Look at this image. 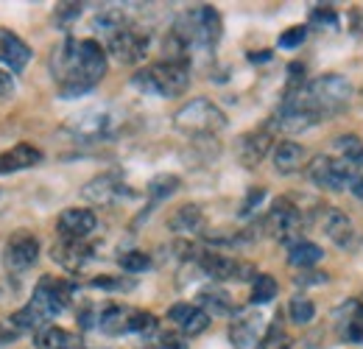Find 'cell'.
<instances>
[{
    "label": "cell",
    "mask_w": 363,
    "mask_h": 349,
    "mask_svg": "<svg viewBox=\"0 0 363 349\" xmlns=\"http://www.w3.org/2000/svg\"><path fill=\"white\" fill-rule=\"evenodd\" d=\"M199 307H204L210 316H229L235 313V302L221 288H204L199 291Z\"/></svg>",
    "instance_id": "30"
},
{
    "label": "cell",
    "mask_w": 363,
    "mask_h": 349,
    "mask_svg": "<svg viewBox=\"0 0 363 349\" xmlns=\"http://www.w3.org/2000/svg\"><path fill=\"white\" fill-rule=\"evenodd\" d=\"M302 165H305V148L299 143L282 140L274 148V168H277V174H296Z\"/></svg>",
    "instance_id": "24"
},
{
    "label": "cell",
    "mask_w": 363,
    "mask_h": 349,
    "mask_svg": "<svg viewBox=\"0 0 363 349\" xmlns=\"http://www.w3.org/2000/svg\"><path fill=\"white\" fill-rule=\"evenodd\" d=\"M14 92V76H9V70H0V98H9Z\"/></svg>",
    "instance_id": "43"
},
{
    "label": "cell",
    "mask_w": 363,
    "mask_h": 349,
    "mask_svg": "<svg viewBox=\"0 0 363 349\" xmlns=\"http://www.w3.org/2000/svg\"><path fill=\"white\" fill-rule=\"evenodd\" d=\"M302 95L308 98V104L313 106V112H316L318 118H324V115L341 112L350 104L352 84L344 76H338V73H327V76H318L313 82H308L302 87Z\"/></svg>",
    "instance_id": "5"
},
{
    "label": "cell",
    "mask_w": 363,
    "mask_h": 349,
    "mask_svg": "<svg viewBox=\"0 0 363 349\" xmlns=\"http://www.w3.org/2000/svg\"><path fill=\"white\" fill-rule=\"evenodd\" d=\"M82 196L90 201V204H98V207H109V204H118L121 199L132 196L126 182L118 174H101L90 179L84 187H82Z\"/></svg>",
    "instance_id": "14"
},
{
    "label": "cell",
    "mask_w": 363,
    "mask_h": 349,
    "mask_svg": "<svg viewBox=\"0 0 363 349\" xmlns=\"http://www.w3.org/2000/svg\"><path fill=\"white\" fill-rule=\"evenodd\" d=\"M341 318H338V333L344 341L350 344H363V302H347L341 307Z\"/></svg>",
    "instance_id": "22"
},
{
    "label": "cell",
    "mask_w": 363,
    "mask_h": 349,
    "mask_svg": "<svg viewBox=\"0 0 363 349\" xmlns=\"http://www.w3.org/2000/svg\"><path fill=\"white\" fill-rule=\"evenodd\" d=\"M333 151H335L333 157H338V160L355 165L358 171L363 168V140L358 134H341V137H335Z\"/></svg>",
    "instance_id": "28"
},
{
    "label": "cell",
    "mask_w": 363,
    "mask_h": 349,
    "mask_svg": "<svg viewBox=\"0 0 363 349\" xmlns=\"http://www.w3.org/2000/svg\"><path fill=\"white\" fill-rule=\"evenodd\" d=\"M20 333L11 327V321H0V344H9V341H14Z\"/></svg>",
    "instance_id": "44"
},
{
    "label": "cell",
    "mask_w": 363,
    "mask_h": 349,
    "mask_svg": "<svg viewBox=\"0 0 363 349\" xmlns=\"http://www.w3.org/2000/svg\"><path fill=\"white\" fill-rule=\"evenodd\" d=\"M269 151H272V131L269 129L246 131L235 143V154H238V162L243 168H257Z\"/></svg>",
    "instance_id": "15"
},
{
    "label": "cell",
    "mask_w": 363,
    "mask_h": 349,
    "mask_svg": "<svg viewBox=\"0 0 363 349\" xmlns=\"http://www.w3.org/2000/svg\"><path fill=\"white\" fill-rule=\"evenodd\" d=\"M40 260V240L28 229H17L3 249V262L9 271H28L34 262Z\"/></svg>",
    "instance_id": "12"
},
{
    "label": "cell",
    "mask_w": 363,
    "mask_h": 349,
    "mask_svg": "<svg viewBox=\"0 0 363 349\" xmlns=\"http://www.w3.org/2000/svg\"><path fill=\"white\" fill-rule=\"evenodd\" d=\"M321 229H324V235H327L338 249H344V252H352V249H358V243H361V235H358L352 218H350L344 210H338V207H327V210L321 213Z\"/></svg>",
    "instance_id": "13"
},
{
    "label": "cell",
    "mask_w": 363,
    "mask_h": 349,
    "mask_svg": "<svg viewBox=\"0 0 363 349\" xmlns=\"http://www.w3.org/2000/svg\"><path fill=\"white\" fill-rule=\"evenodd\" d=\"M308 26H294V28H288V31H282L279 34V48H299V45L305 43V37H308Z\"/></svg>",
    "instance_id": "39"
},
{
    "label": "cell",
    "mask_w": 363,
    "mask_h": 349,
    "mask_svg": "<svg viewBox=\"0 0 363 349\" xmlns=\"http://www.w3.org/2000/svg\"><path fill=\"white\" fill-rule=\"evenodd\" d=\"M104 40H106V50L121 65H137V62H143L145 53H148V43H151L148 31L135 26V23H129V20L121 28H115L112 34H106Z\"/></svg>",
    "instance_id": "8"
},
{
    "label": "cell",
    "mask_w": 363,
    "mask_h": 349,
    "mask_svg": "<svg viewBox=\"0 0 363 349\" xmlns=\"http://www.w3.org/2000/svg\"><path fill=\"white\" fill-rule=\"evenodd\" d=\"M95 226H98V218L87 207H67L56 221L59 238H67V240H87L95 232Z\"/></svg>",
    "instance_id": "16"
},
{
    "label": "cell",
    "mask_w": 363,
    "mask_h": 349,
    "mask_svg": "<svg viewBox=\"0 0 363 349\" xmlns=\"http://www.w3.org/2000/svg\"><path fill=\"white\" fill-rule=\"evenodd\" d=\"M168 229L177 235H196L204 229V213L199 204H182L179 210H174V216L168 218Z\"/></svg>",
    "instance_id": "23"
},
{
    "label": "cell",
    "mask_w": 363,
    "mask_h": 349,
    "mask_svg": "<svg viewBox=\"0 0 363 349\" xmlns=\"http://www.w3.org/2000/svg\"><path fill=\"white\" fill-rule=\"evenodd\" d=\"M92 288H104V291H129L135 288V279H123V277H95L90 279Z\"/></svg>",
    "instance_id": "38"
},
{
    "label": "cell",
    "mask_w": 363,
    "mask_h": 349,
    "mask_svg": "<svg viewBox=\"0 0 363 349\" xmlns=\"http://www.w3.org/2000/svg\"><path fill=\"white\" fill-rule=\"evenodd\" d=\"M308 28H321V31L338 28V14H335V9H333V6H316V9L311 11V26H308Z\"/></svg>",
    "instance_id": "36"
},
{
    "label": "cell",
    "mask_w": 363,
    "mask_h": 349,
    "mask_svg": "<svg viewBox=\"0 0 363 349\" xmlns=\"http://www.w3.org/2000/svg\"><path fill=\"white\" fill-rule=\"evenodd\" d=\"M352 193H355V196H358V199L363 201V176L358 179V182H355V184H352Z\"/></svg>",
    "instance_id": "45"
},
{
    "label": "cell",
    "mask_w": 363,
    "mask_h": 349,
    "mask_svg": "<svg viewBox=\"0 0 363 349\" xmlns=\"http://www.w3.org/2000/svg\"><path fill=\"white\" fill-rule=\"evenodd\" d=\"M324 257V252H321V246L316 243H311V240H296L294 246H288V262L294 265V268H302V271H308L311 265H316L318 260Z\"/></svg>",
    "instance_id": "29"
},
{
    "label": "cell",
    "mask_w": 363,
    "mask_h": 349,
    "mask_svg": "<svg viewBox=\"0 0 363 349\" xmlns=\"http://www.w3.org/2000/svg\"><path fill=\"white\" fill-rule=\"evenodd\" d=\"M112 123H115V118H109L106 109H90V112L73 118V131H79L82 137H104L112 129Z\"/></svg>",
    "instance_id": "25"
},
{
    "label": "cell",
    "mask_w": 363,
    "mask_h": 349,
    "mask_svg": "<svg viewBox=\"0 0 363 349\" xmlns=\"http://www.w3.org/2000/svg\"><path fill=\"white\" fill-rule=\"evenodd\" d=\"M210 318L213 316L204 307L190 305V302H177L168 307V321L184 336H201L210 327Z\"/></svg>",
    "instance_id": "17"
},
{
    "label": "cell",
    "mask_w": 363,
    "mask_h": 349,
    "mask_svg": "<svg viewBox=\"0 0 363 349\" xmlns=\"http://www.w3.org/2000/svg\"><path fill=\"white\" fill-rule=\"evenodd\" d=\"M174 126L187 137H216L218 131L227 129V115L213 101L193 98L174 115Z\"/></svg>",
    "instance_id": "4"
},
{
    "label": "cell",
    "mask_w": 363,
    "mask_h": 349,
    "mask_svg": "<svg viewBox=\"0 0 363 349\" xmlns=\"http://www.w3.org/2000/svg\"><path fill=\"white\" fill-rule=\"evenodd\" d=\"M50 70L62 98H79L90 92L106 76V53L98 40L67 37L56 48L50 59Z\"/></svg>",
    "instance_id": "1"
},
{
    "label": "cell",
    "mask_w": 363,
    "mask_h": 349,
    "mask_svg": "<svg viewBox=\"0 0 363 349\" xmlns=\"http://www.w3.org/2000/svg\"><path fill=\"white\" fill-rule=\"evenodd\" d=\"M277 291H279V285H277V279H274L272 274H257L255 277V282H252V305H269L272 299H277Z\"/></svg>",
    "instance_id": "32"
},
{
    "label": "cell",
    "mask_w": 363,
    "mask_h": 349,
    "mask_svg": "<svg viewBox=\"0 0 363 349\" xmlns=\"http://www.w3.org/2000/svg\"><path fill=\"white\" fill-rule=\"evenodd\" d=\"M288 316H291V321L294 324H311L313 321V316H316V305L308 299V297H294L291 299V305H288Z\"/></svg>",
    "instance_id": "33"
},
{
    "label": "cell",
    "mask_w": 363,
    "mask_h": 349,
    "mask_svg": "<svg viewBox=\"0 0 363 349\" xmlns=\"http://www.w3.org/2000/svg\"><path fill=\"white\" fill-rule=\"evenodd\" d=\"M361 302H363V299H361Z\"/></svg>",
    "instance_id": "46"
},
{
    "label": "cell",
    "mask_w": 363,
    "mask_h": 349,
    "mask_svg": "<svg viewBox=\"0 0 363 349\" xmlns=\"http://www.w3.org/2000/svg\"><path fill=\"white\" fill-rule=\"evenodd\" d=\"M182 179L174 174H160L154 176L151 182H148V207H154V204H160V201H165V199H171L177 190H179Z\"/></svg>",
    "instance_id": "31"
},
{
    "label": "cell",
    "mask_w": 363,
    "mask_h": 349,
    "mask_svg": "<svg viewBox=\"0 0 363 349\" xmlns=\"http://www.w3.org/2000/svg\"><path fill=\"white\" fill-rule=\"evenodd\" d=\"M82 14V3H62V6H56V20L62 23H67V20H73V17H79Z\"/></svg>",
    "instance_id": "40"
},
{
    "label": "cell",
    "mask_w": 363,
    "mask_h": 349,
    "mask_svg": "<svg viewBox=\"0 0 363 349\" xmlns=\"http://www.w3.org/2000/svg\"><path fill=\"white\" fill-rule=\"evenodd\" d=\"M0 59L11 73H23L26 65L31 62V48L14 31H0Z\"/></svg>",
    "instance_id": "21"
},
{
    "label": "cell",
    "mask_w": 363,
    "mask_h": 349,
    "mask_svg": "<svg viewBox=\"0 0 363 349\" xmlns=\"http://www.w3.org/2000/svg\"><path fill=\"white\" fill-rule=\"evenodd\" d=\"M318 121H321V118L313 112V106L308 104V98L302 95V89H296V92H285L282 104H279L277 112H274L272 126L279 131H285V134H299V131L313 129Z\"/></svg>",
    "instance_id": "7"
},
{
    "label": "cell",
    "mask_w": 363,
    "mask_h": 349,
    "mask_svg": "<svg viewBox=\"0 0 363 349\" xmlns=\"http://www.w3.org/2000/svg\"><path fill=\"white\" fill-rule=\"evenodd\" d=\"M266 229L272 232L279 243L294 246L296 240H302V238H299V229H302V210H299L291 199H285V196H282V199H274L272 210H269V216H266Z\"/></svg>",
    "instance_id": "10"
},
{
    "label": "cell",
    "mask_w": 363,
    "mask_h": 349,
    "mask_svg": "<svg viewBox=\"0 0 363 349\" xmlns=\"http://www.w3.org/2000/svg\"><path fill=\"white\" fill-rule=\"evenodd\" d=\"M43 162V151L31 143H17L11 145L9 151L0 154V176L3 174H14V171H26V168H34Z\"/></svg>",
    "instance_id": "20"
},
{
    "label": "cell",
    "mask_w": 363,
    "mask_h": 349,
    "mask_svg": "<svg viewBox=\"0 0 363 349\" xmlns=\"http://www.w3.org/2000/svg\"><path fill=\"white\" fill-rule=\"evenodd\" d=\"M73 294H76V285H73L70 279H62V277H50V274H45V277L37 282L34 297H31L28 305L34 307L45 321H50L53 316H59L65 307L70 305Z\"/></svg>",
    "instance_id": "9"
},
{
    "label": "cell",
    "mask_w": 363,
    "mask_h": 349,
    "mask_svg": "<svg viewBox=\"0 0 363 349\" xmlns=\"http://www.w3.org/2000/svg\"><path fill=\"white\" fill-rule=\"evenodd\" d=\"M263 196H266V190H263V187H252V190H249V199L243 201V210H240V213H243V216H249V213L263 201Z\"/></svg>",
    "instance_id": "41"
},
{
    "label": "cell",
    "mask_w": 363,
    "mask_h": 349,
    "mask_svg": "<svg viewBox=\"0 0 363 349\" xmlns=\"http://www.w3.org/2000/svg\"><path fill=\"white\" fill-rule=\"evenodd\" d=\"M308 179L316 187H321V190L338 193V190L352 187L361 176H358L355 165H350V162H344V160H338L333 154H318V157L311 160V165H308Z\"/></svg>",
    "instance_id": "6"
},
{
    "label": "cell",
    "mask_w": 363,
    "mask_h": 349,
    "mask_svg": "<svg viewBox=\"0 0 363 349\" xmlns=\"http://www.w3.org/2000/svg\"><path fill=\"white\" fill-rule=\"evenodd\" d=\"M330 277L321 271H302V277H296V285H324Z\"/></svg>",
    "instance_id": "42"
},
{
    "label": "cell",
    "mask_w": 363,
    "mask_h": 349,
    "mask_svg": "<svg viewBox=\"0 0 363 349\" xmlns=\"http://www.w3.org/2000/svg\"><path fill=\"white\" fill-rule=\"evenodd\" d=\"M129 318H132V307L109 305L98 313V330L106 336H123L129 333Z\"/></svg>",
    "instance_id": "26"
},
{
    "label": "cell",
    "mask_w": 363,
    "mask_h": 349,
    "mask_svg": "<svg viewBox=\"0 0 363 349\" xmlns=\"http://www.w3.org/2000/svg\"><path fill=\"white\" fill-rule=\"evenodd\" d=\"M171 37L182 45V50H213L221 40V14L216 6H193L182 14L171 31Z\"/></svg>",
    "instance_id": "2"
},
{
    "label": "cell",
    "mask_w": 363,
    "mask_h": 349,
    "mask_svg": "<svg viewBox=\"0 0 363 349\" xmlns=\"http://www.w3.org/2000/svg\"><path fill=\"white\" fill-rule=\"evenodd\" d=\"M37 349H82V344L73 333L48 324L37 333Z\"/></svg>",
    "instance_id": "27"
},
{
    "label": "cell",
    "mask_w": 363,
    "mask_h": 349,
    "mask_svg": "<svg viewBox=\"0 0 363 349\" xmlns=\"http://www.w3.org/2000/svg\"><path fill=\"white\" fill-rule=\"evenodd\" d=\"M260 327H263V318L252 310H240L235 316V321L229 324V338L235 349H249L252 344H257L260 338Z\"/></svg>",
    "instance_id": "19"
},
{
    "label": "cell",
    "mask_w": 363,
    "mask_h": 349,
    "mask_svg": "<svg viewBox=\"0 0 363 349\" xmlns=\"http://www.w3.org/2000/svg\"><path fill=\"white\" fill-rule=\"evenodd\" d=\"M118 265L126 271V274H143V271H148L151 268V257L145 255V252H123L121 257H118Z\"/></svg>",
    "instance_id": "35"
},
{
    "label": "cell",
    "mask_w": 363,
    "mask_h": 349,
    "mask_svg": "<svg viewBox=\"0 0 363 349\" xmlns=\"http://www.w3.org/2000/svg\"><path fill=\"white\" fill-rule=\"evenodd\" d=\"M257 349H291V338H288L285 327L279 324V318L272 321V327L263 333V338H260Z\"/></svg>",
    "instance_id": "34"
},
{
    "label": "cell",
    "mask_w": 363,
    "mask_h": 349,
    "mask_svg": "<svg viewBox=\"0 0 363 349\" xmlns=\"http://www.w3.org/2000/svg\"><path fill=\"white\" fill-rule=\"evenodd\" d=\"M140 92L160 95V98H177L190 87V62L187 59H162L148 67H143L132 79Z\"/></svg>",
    "instance_id": "3"
},
{
    "label": "cell",
    "mask_w": 363,
    "mask_h": 349,
    "mask_svg": "<svg viewBox=\"0 0 363 349\" xmlns=\"http://www.w3.org/2000/svg\"><path fill=\"white\" fill-rule=\"evenodd\" d=\"M196 262H199V268H201L210 279H216V282H224V279H238V282L252 279V282H255V277H257V271H255L252 262L235 260V257L221 255V252H201Z\"/></svg>",
    "instance_id": "11"
},
{
    "label": "cell",
    "mask_w": 363,
    "mask_h": 349,
    "mask_svg": "<svg viewBox=\"0 0 363 349\" xmlns=\"http://www.w3.org/2000/svg\"><path fill=\"white\" fill-rule=\"evenodd\" d=\"M50 257L53 262H59L65 271H82L87 262L92 260V246L87 240H67V238H59L53 246H50Z\"/></svg>",
    "instance_id": "18"
},
{
    "label": "cell",
    "mask_w": 363,
    "mask_h": 349,
    "mask_svg": "<svg viewBox=\"0 0 363 349\" xmlns=\"http://www.w3.org/2000/svg\"><path fill=\"white\" fill-rule=\"evenodd\" d=\"M157 330V316L148 313V310H132V318H129V333H140V336H148Z\"/></svg>",
    "instance_id": "37"
}]
</instances>
